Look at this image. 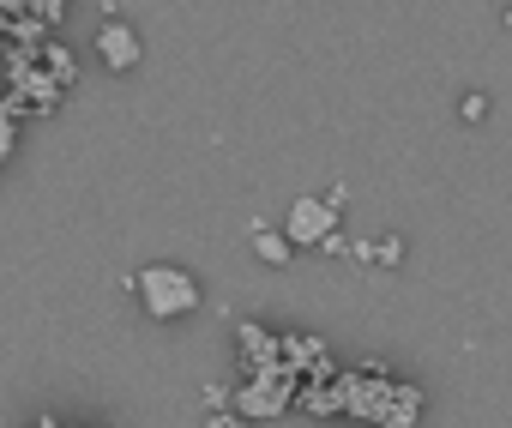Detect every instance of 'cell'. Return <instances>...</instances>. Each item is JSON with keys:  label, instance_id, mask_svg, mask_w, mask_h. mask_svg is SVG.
Instances as JSON below:
<instances>
[{"label": "cell", "instance_id": "obj_12", "mask_svg": "<svg viewBox=\"0 0 512 428\" xmlns=\"http://www.w3.org/2000/svg\"><path fill=\"white\" fill-rule=\"evenodd\" d=\"M458 115H464L470 127H476V121H488V97H482V91H470V97L458 103Z\"/></svg>", "mask_w": 512, "mask_h": 428}, {"label": "cell", "instance_id": "obj_16", "mask_svg": "<svg viewBox=\"0 0 512 428\" xmlns=\"http://www.w3.org/2000/svg\"><path fill=\"white\" fill-rule=\"evenodd\" d=\"M500 19H506V31H512V7H506V13H500Z\"/></svg>", "mask_w": 512, "mask_h": 428}, {"label": "cell", "instance_id": "obj_2", "mask_svg": "<svg viewBox=\"0 0 512 428\" xmlns=\"http://www.w3.org/2000/svg\"><path fill=\"white\" fill-rule=\"evenodd\" d=\"M296 374H284V368H272V374H247L241 386H229V410L241 416V422H272V416H284L290 404H296Z\"/></svg>", "mask_w": 512, "mask_h": 428}, {"label": "cell", "instance_id": "obj_14", "mask_svg": "<svg viewBox=\"0 0 512 428\" xmlns=\"http://www.w3.org/2000/svg\"><path fill=\"white\" fill-rule=\"evenodd\" d=\"M205 404H211V410H229V386L211 380V386H205Z\"/></svg>", "mask_w": 512, "mask_h": 428}, {"label": "cell", "instance_id": "obj_6", "mask_svg": "<svg viewBox=\"0 0 512 428\" xmlns=\"http://www.w3.org/2000/svg\"><path fill=\"white\" fill-rule=\"evenodd\" d=\"M416 416H422V386L410 380H392L374 404V428H416Z\"/></svg>", "mask_w": 512, "mask_h": 428}, {"label": "cell", "instance_id": "obj_10", "mask_svg": "<svg viewBox=\"0 0 512 428\" xmlns=\"http://www.w3.org/2000/svg\"><path fill=\"white\" fill-rule=\"evenodd\" d=\"M356 260H362V266H386V272H392V266H404V236L362 242V248H356Z\"/></svg>", "mask_w": 512, "mask_h": 428}, {"label": "cell", "instance_id": "obj_4", "mask_svg": "<svg viewBox=\"0 0 512 428\" xmlns=\"http://www.w3.org/2000/svg\"><path fill=\"white\" fill-rule=\"evenodd\" d=\"M326 236H338V211L326 205V199H314V193H302L296 205H290V218H284V242L302 254V248H320Z\"/></svg>", "mask_w": 512, "mask_h": 428}, {"label": "cell", "instance_id": "obj_8", "mask_svg": "<svg viewBox=\"0 0 512 428\" xmlns=\"http://www.w3.org/2000/svg\"><path fill=\"white\" fill-rule=\"evenodd\" d=\"M37 67L61 85V91H73V79H79V61H73V49H61V43H43L37 49Z\"/></svg>", "mask_w": 512, "mask_h": 428}, {"label": "cell", "instance_id": "obj_9", "mask_svg": "<svg viewBox=\"0 0 512 428\" xmlns=\"http://www.w3.org/2000/svg\"><path fill=\"white\" fill-rule=\"evenodd\" d=\"M247 236H253V254H260L266 266H290V260H296V248H290L284 230H272V224H253Z\"/></svg>", "mask_w": 512, "mask_h": 428}, {"label": "cell", "instance_id": "obj_17", "mask_svg": "<svg viewBox=\"0 0 512 428\" xmlns=\"http://www.w3.org/2000/svg\"><path fill=\"white\" fill-rule=\"evenodd\" d=\"M61 428H67V422H61Z\"/></svg>", "mask_w": 512, "mask_h": 428}, {"label": "cell", "instance_id": "obj_3", "mask_svg": "<svg viewBox=\"0 0 512 428\" xmlns=\"http://www.w3.org/2000/svg\"><path fill=\"white\" fill-rule=\"evenodd\" d=\"M235 356H241V380L272 374V368H284V332H272L260 320H235Z\"/></svg>", "mask_w": 512, "mask_h": 428}, {"label": "cell", "instance_id": "obj_5", "mask_svg": "<svg viewBox=\"0 0 512 428\" xmlns=\"http://www.w3.org/2000/svg\"><path fill=\"white\" fill-rule=\"evenodd\" d=\"M97 61H103L109 73H133V67L145 61V43H139V31H133L127 19H109V25H97Z\"/></svg>", "mask_w": 512, "mask_h": 428}, {"label": "cell", "instance_id": "obj_13", "mask_svg": "<svg viewBox=\"0 0 512 428\" xmlns=\"http://www.w3.org/2000/svg\"><path fill=\"white\" fill-rule=\"evenodd\" d=\"M205 428H247V422H241L235 410H211V416H205Z\"/></svg>", "mask_w": 512, "mask_h": 428}, {"label": "cell", "instance_id": "obj_11", "mask_svg": "<svg viewBox=\"0 0 512 428\" xmlns=\"http://www.w3.org/2000/svg\"><path fill=\"white\" fill-rule=\"evenodd\" d=\"M13 145H19V115H13V109H0V169H7Z\"/></svg>", "mask_w": 512, "mask_h": 428}, {"label": "cell", "instance_id": "obj_7", "mask_svg": "<svg viewBox=\"0 0 512 428\" xmlns=\"http://www.w3.org/2000/svg\"><path fill=\"white\" fill-rule=\"evenodd\" d=\"M296 410H308V416H344L332 380H302V386H296Z\"/></svg>", "mask_w": 512, "mask_h": 428}, {"label": "cell", "instance_id": "obj_1", "mask_svg": "<svg viewBox=\"0 0 512 428\" xmlns=\"http://www.w3.org/2000/svg\"><path fill=\"white\" fill-rule=\"evenodd\" d=\"M127 290L145 302L151 320H187V314L199 308V284H193V272H181V266H145V272L127 278Z\"/></svg>", "mask_w": 512, "mask_h": 428}, {"label": "cell", "instance_id": "obj_15", "mask_svg": "<svg viewBox=\"0 0 512 428\" xmlns=\"http://www.w3.org/2000/svg\"><path fill=\"white\" fill-rule=\"evenodd\" d=\"M31 428H61V422H55V416H37V422H31Z\"/></svg>", "mask_w": 512, "mask_h": 428}]
</instances>
